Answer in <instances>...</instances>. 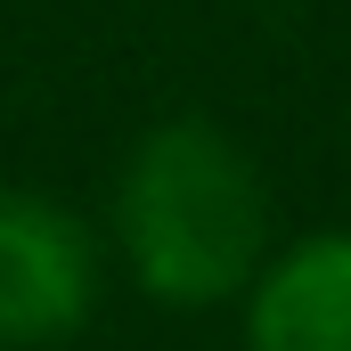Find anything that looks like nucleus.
<instances>
[{"label":"nucleus","mask_w":351,"mask_h":351,"mask_svg":"<svg viewBox=\"0 0 351 351\" xmlns=\"http://www.w3.org/2000/svg\"><path fill=\"white\" fill-rule=\"evenodd\" d=\"M114 245L131 278L172 311H213L245 294L269 245V196L254 156L213 123L147 131L114 180Z\"/></svg>","instance_id":"nucleus-1"},{"label":"nucleus","mask_w":351,"mask_h":351,"mask_svg":"<svg viewBox=\"0 0 351 351\" xmlns=\"http://www.w3.org/2000/svg\"><path fill=\"white\" fill-rule=\"evenodd\" d=\"M98 302L90 229L33 188H0V351H41L74 335Z\"/></svg>","instance_id":"nucleus-2"},{"label":"nucleus","mask_w":351,"mask_h":351,"mask_svg":"<svg viewBox=\"0 0 351 351\" xmlns=\"http://www.w3.org/2000/svg\"><path fill=\"white\" fill-rule=\"evenodd\" d=\"M245 351H351V229L302 237L254 269Z\"/></svg>","instance_id":"nucleus-3"}]
</instances>
